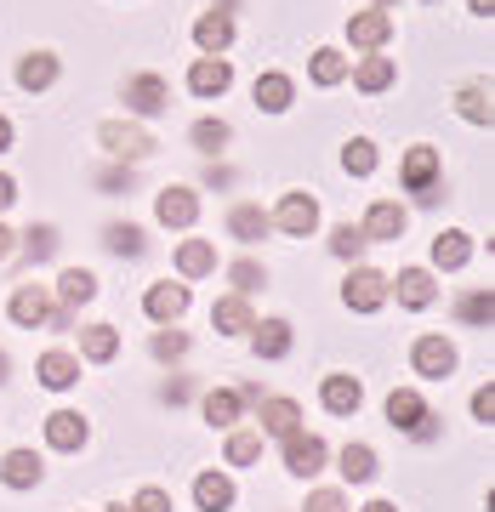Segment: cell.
<instances>
[{"instance_id": "cell-29", "label": "cell", "mask_w": 495, "mask_h": 512, "mask_svg": "<svg viewBox=\"0 0 495 512\" xmlns=\"http://www.w3.org/2000/svg\"><path fill=\"white\" fill-rule=\"evenodd\" d=\"M291 325L285 319H262V325H251V348H257V359H285L291 353Z\"/></svg>"}, {"instance_id": "cell-43", "label": "cell", "mask_w": 495, "mask_h": 512, "mask_svg": "<svg viewBox=\"0 0 495 512\" xmlns=\"http://www.w3.org/2000/svg\"><path fill=\"white\" fill-rule=\"evenodd\" d=\"M228 279H234V296H251V291H262V285H268V268L245 256V262H234V268H228Z\"/></svg>"}, {"instance_id": "cell-34", "label": "cell", "mask_w": 495, "mask_h": 512, "mask_svg": "<svg viewBox=\"0 0 495 512\" xmlns=\"http://www.w3.org/2000/svg\"><path fill=\"white\" fill-rule=\"evenodd\" d=\"M200 410H205L211 427H239V410H245V404H239L234 387H211V393L200 399Z\"/></svg>"}, {"instance_id": "cell-35", "label": "cell", "mask_w": 495, "mask_h": 512, "mask_svg": "<svg viewBox=\"0 0 495 512\" xmlns=\"http://www.w3.org/2000/svg\"><path fill=\"white\" fill-rule=\"evenodd\" d=\"M348 57L336 52V46H319V52L308 57V74H313V86H342V80H348Z\"/></svg>"}, {"instance_id": "cell-8", "label": "cell", "mask_w": 495, "mask_h": 512, "mask_svg": "<svg viewBox=\"0 0 495 512\" xmlns=\"http://www.w3.org/2000/svg\"><path fill=\"white\" fill-rule=\"evenodd\" d=\"M325 461H330L325 439H313V433H291V439H285V473H291V478L325 473Z\"/></svg>"}, {"instance_id": "cell-24", "label": "cell", "mask_w": 495, "mask_h": 512, "mask_svg": "<svg viewBox=\"0 0 495 512\" xmlns=\"http://www.w3.org/2000/svg\"><path fill=\"white\" fill-rule=\"evenodd\" d=\"M211 325H217L222 336H251V325H257L251 296H222L217 308H211Z\"/></svg>"}, {"instance_id": "cell-27", "label": "cell", "mask_w": 495, "mask_h": 512, "mask_svg": "<svg viewBox=\"0 0 495 512\" xmlns=\"http://www.w3.org/2000/svg\"><path fill=\"white\" fill-rule=\"evenodd\" d=\"M177 274L183 279L217 274V245H211V239H183V245H177Z\"/></svg>"}, {"instance_id": "cell-15", "label": "cell", "mask_w": 495, "mask_h": 512, "mask_svg": "<svg viewBox=\"0 0 495 512\" xmlns=\"http://www.w3.org/2000/svg\"><path fill=\"white\" fill-rule=\"evenodd\" d=\"M382 410H387V427H393V433H416V427L427 421V399L416 393V387H393Z\"/></svg>"}, {"instance_id": "cell-20", "label": "cell", "mask_w": 495, "mask_h": 512, "mask_svg": "<svg viewBox=\"0 0 495 512\" xmlns=\"http://www.w3.org/2000/svg\"><path fill=\"white\" fill-rule=\"evenodd\" d=\"M40 478H46V467H40L35 450H6L0 456V484L6 490H35Z\"/></svg>"}, {"instance_id": "cell-31", "label": "cell", "mask_w": 495, "mask_h": 512, "mask_svg": "<svg viewBox=\"0 0 495 512\" xmlns=\"http://www.w3.org/2000/svg\"><path fill=\"white\" fill-rule=\"evenodd\" d=\"M57 296H63V308H86L97 296V274L92 268H63L57 274Z\"/></svg>"}, {"instance_id": "cell-41", "label": "cell", "mask_w": 495, "mask_h": 512, "mask_svg": "<svg viewBox=\"0 0 495 512\" xmlns=\"http://www.w3.org/2000/svg\"><path fill=\"white\" fill-rule=\"evenodd\" d=\"M257 456H262V433H251V427L228 433V467H251Z\"/></svg>"}, {"instance_id": "cell-23", "label": "cell", "mask_w": 495, "mask_h": 512, "mask_svg": "<svg viewBox=\"0 0 495 512\" xmlns=\"http://www.w3.org/2000/svg\"><path fill=\"white\" fill-rule=\"evenodd\" d=\"M194 46H200L205 57H222L234 46V18H228V12H205V18L194 23Z\"/></svg>"}, {"instance_id": "cell-25", "label": "cell", "mask_w": 495, "mask_h": 512, "mask_svg": "<svg viewBox=\"0 0 495 512\" xmlns=\"http://www.w3.org/2000/svg\"><path fill=\"white\" fill-rule=\"evenodd\" d=\"M456 114H461V120H473V126H490V120H495L490 80H467V86L456 92Z\"/></svg>"}, {"instance_id": "cell-42", "label": "cell", "mask_w": 495, "mask_h": 512, "mask_svg": "<svg viewBox=\"0 0 495 512\" xmlns=\"http://www.w3.org/2000/svg\"><path fill=\"white\" fill-rule=\"evenodd\" d=\"M342 165H348V177H370V171H376V143H370V137H353V143L342 148Z\"/></svg>"}, {"instance_id": "cell-17", "label": "cell", "mask_w": 495, "mask_h": 512, "mask_svg": "<svg viewBox=\"0 0 495 512\" xmlns=\"http://www.w3.org/2000/svg\"><path fill=\"white\" fill-rule=\"evenodd\" d=\"M319 404H325L330 416H353V410L365 404V387H359V376H342V370H336V376L319 382Z\"/></svg>"}, {"instance_id": "cell-5", "label": "cell", "mask_w": 495, "mask_h": 512, "mask_svg": "<svg viewBox=\"0 0 495 512\" xmlns=\"http://www.w3.org/2000/svg\"><path fill=\"white\" fill-rule=\"evenodd\" d=\"M342 302H348L353 313H376L387 302V274H376V268H353V274L342 279Z\"/></svg>"}, {"instance_id": "cell-10", "label": "cell", "mask_w": 495, "mask_h": 512, "mask_svg": "<svg viewBox=\"0 0 495 512\" xmlns=\"http://www.w3.org/2000/svg\"><path fill=\"white\" fill-rule=\"evenodd\" d=\"M365 239L370 245H382V239H404V228H410V211H404L399 200H370V211H365Z\"/></svg>"}, {"instance_id": "cell-51", "label": "cell", "mask_w": 495, "mask_h": 512, "mask_svg": "<svg viewBox=\"0 0 495 512\" xmlns=\"http://www.w3.org/2000/svg\"><path fill=\"white\" fill-rule=\"evenodd\" d=\"M18 251V234H12V228H6V222H0V262H6V256Z\"/></svg>"}, {"instance_id": "cell-46", "label": "cell", "mask_w": 495, "mask_h": 512, "mask_svg": "<svg viewBox=\"0 0 495 512\" xmlns=\"http://www.w3.org/2000/svg\"><path fill=\"white\" fill-rule=\"evenodd\" d=\"M183 353H188L183 330H160V336H154V359H183Z\"/></svg>"}, {"instance_id": "cell-55", "label": "cell", "mask_w": 495, "mask_h": 512, "mask_svg": "<svg viewBox=\"0 0 495 512\" xmlns=\"http://www.w3.org/2000/svg\"><path fill=\"white\" fill-rule=\"evenodd\" d=\"M370 6H376V12H393V0H370Z\"/></svg>"}, {"instance_id": "cell-45", "label": "cell", "mask_w": 495, "mask_h": 512, "mask_svg": "<svg viewBox=\"0 0 495 512\" xmlns=\"http://www.w3.org/2000/svg\"><path fill=\"white\" fill-rule=\"evenodd\" d=\"M131 512H171V495H165L160 484H148V490L131 495Z\"/></svg>"}, {"instance_id": "cell-26", "label": "cell", "mask_w": 495, "mask_h": 512, "mask_svg": "<svg viewBox=\"0 0 495 512\" xmlns=\"http://www.w3.org/2000/svg\"><path fill=\"white\" fill-rule=\"evenodd\" d=\"M194 507L200 512H228L234 507V478L228 473H200L194 478Z\"/></svg>"}, {"instance_id": "cell-18", "label": "cell", "mask_w": 495, "mask_h": 512, "mask_svg": "<svg viewBox=\"0 0 495 512\" xmlns=\"http://www.w3.org/2000/svg\"><path fill=\"white\" fill-rule=\"evenodd\" d=\"M251 97H257V109H262V114H285V109L296 103V86H291V74L262 69V74H257V86H251Z\"/></svg>"}, {"instance_id": "cell-6", "label": "cell", "mask_w": 495, "mask_h": 512, "mask_svg": "<svg viewBox=\"0 0 495 512\" xmlns=\"http://www.w3.org/2000/svg\"><path fill=\"white\" fill-rule=\"evenodd\" d=\"M126 109L143 114V120H154V114L171 109V86H165L160 74H131L126 80Z\"/></svg>"}, {"instance_id": "cell-7", "label": "cell", "mask_w": 495, "mask_h": 512, "mask_svg": "<svg viewBox=\"0 0 495 512\" xmlns=\"http://www.w3.org/2000/svg\"><path fill=\"white\" fill-rule=\"evenodd\" d=\"M154 217H160L165 228H194V222H200V194H194V188H183V183L160 188V200H154Z\"/></svg>"}, {"instance_id": "cell-37", "label": "cell", "mask_w": 495, "mask_h": 512, "mask_svg": "<svg viewBox=\"0 0 495 512\" xmlns=\"http://www.w3.org/2000/svg\"><path fill=\"white\" fill-rule=\"evenodd\" d=\"M342 478L348 484H370L376 478V450L370 444H342Z\"/></svg>"}, {"instance_id": "cell-30", "label": "cell", "mask_w": 495, "mask_h": 512, "mask_svg": "<svg viewBox=\"0 0 495 512\" xmlns=\"http://www.w3.org/2000/svg\"><path fill=\"white\" fill-rule=\"evenodd\" d=\"M353 74V86H359V92H387V86H393V80H399V63H393V57H365V63H359V69H348Z\"/></svg>"}, {"instance_id": "cell-32", "label": "cell", "mask_w": 495, "mask_h": 512, "mask_svg": "<svg viewBox=\"0 0 495 512\" xmlns=\"http://www.w3.org/2000/svg\"><path fill=\"white\" fill-rule=\"evenodd\" d=\"M114 353H120V330H114V325H86V330H80V359L109 365Z\"/></svg>"}, {"instance_id": "cell-47", "label": "cell", "mask_w": 495, "mask_h": 512, "mask_svg": "<svg viewBox=\"0 0 495 512\" xmlns=\"http://www.w3.org/2000/svg\"><path fill=\"white\" fill-rule=\"evenodd\" d=\"M302 512H348V495H342V490H313Z\"/></svg>"}, {"instance_id": "cell-49", "label": "cell", "mask_w": 495, "mask_h": 512, "mask_svg": "<svg viewBox=\"0 0 495 512\" xmlns=\"http://www.w3.org/2000/svg\"><path fill=\"white\" fill-rule=\"evenodd\" d=\"M97 183L109 188V194H120V188H131V165H126V171H120V165H114V171H103V177H97Z\"/></svg>"}, {"instance_id": "cell-21", "label": "cell", "mask_w": 495, "mask_h": 512, "mask_svg": "<svg viewBox=\"0 0 495 512\" xmlns=\"http://www.w3.org/2000/svg\"><path fill=\"white\" fill-rule=\"evenodd\" d=\"M35 376H40V387H52V393H69V387L80 382V359H74V353H63V348H52V353H40Z\"/></svg>"}, {"instance_id": "cell-50", "label": "cell", "mask_w": 495, "mask_h": 512, "mask_svg": "<svg viewBox=\"0 0 495 512\" xmlns=\"http://www.w3.org/2000/svg\"><path fill=\"white\" fill-rule=\"evenodd\" d=\"M18 200V183H12V177H6V171H0V211H6V205Z\"/></svg>"}, {"instance_id": "cell-40", "label": "cell", "mask_w": 495, "mask_h": 512, "mask_svg": "<svg viewBox=\"0 0 495 512\" xmlns=\"http://www.w3.org/2000/svg\"><path fill=\"white\" fill-rule=\"evenodd\" d=\"M456 319H461V325H490V319H495V296L490 291H467L456 302Z\"/></svg>"}, {"instance_id": "cell-53", "label": "cell", "mask_w": 495, "mask_h": 512, "mask_svg": "<svg viewBox=\"0 0 495 512\" xmlns=\"http://www.w3.org/2000/svg\"><path fill=\"white\" fill-rule=\"evenodd\" d=\"M467 6H473V18H490L495 12V0H467Z\"/></svg>"}, {"instance_id": "cell-36", "label": "cell", "mask_w": 495, "mask_h": 512, "mask_svg": "<svg viewBox=\"0 0 495 512\" xmlns=\"http://www.w3.org/2000/svg\"><path fill=\"white\" fill-rule=\"evenodd\" d=\"M103 245H109L114 256H143L148 251V234L137 228V222H109V228H103Z\"/></svg>"}, {"instance_id": "cell-13", "label": "cell", "mask_w": 495, "mask_h": 512, "mask_svg": "<svg viewBox=\"0 0 495 512\" xmlns=\"http://www.w3.org/2000/svg\"><path fill=\"white\" fill-rule=\"evenodd\" d=\"M348 40L359 46V52H382L387 40H393V12H353L348 18Z\"/></svg>"}, {"instance_id": "cell-56", "label": "cell", "mask_w": 495, "mask_h": 512, "mask_svg": "<svg viewBox=\"0 0 495 512\" xmlns=\"http://www.w3.org/2000/svg\"><path fill=\"white\" fill-rule=\"evenodd\" d=\"M6 370H12V359H6V353H0V382H6Z\"/></svg>"}, {"instance_id": "cell-3", "label": "cell", "mask_w": 495, "mask_h": 512, "mask_svg": "<svg viewBox=\"0 0 495 512\" xmlns=\"http://www.w3.org/2000/svg\"><path fill=\"white\" fill-rule=\"evenodd\" d=\"M268 222H274L279 234L308 239L313 228H319V200H313V194H302V188H291V194H285V200L268 211Z\"/></svg>"}, {"instance_id": "cell-19", "label": "cell", "mask_w": 495, "mask_h": 512, "mask_svg": "<svg viewBox=\"0 0 495 512\" xmlns=\"http://www.w3.org/2000/svg\"><path fill=\"white\" fill-rule=\"evenodd\" d=\"M387 296H399L404 308H433L439 285H433V274H427V268H404L399 279H387Z\"/></svg>"}, {"instance_id": "cell-33", "label": "cell", "mask_w": 495, "mask_h": 512, "mask_svg": "<svg viewBox=\"0 0 495 512\" xmlns=\"http://www.w3.org/2000/svg\"><path fill=\"white\" fill-rule=\"evenodd\" d=\"M52 80H57V52H29L18 63V86L23 92H46Z\"/></svg>"}, {"instance_id": "cell-48", "label": "cell", "mask_w": 495, "mask_h": 512, "mask_svg": "<svg viewBox=\"0 0 495 512\" xmlns=\"http://www.w3.org/2000/svg\"><path fill=\"white\" fill-rule=\"evenodd\" d=\"M473 421H484V427L495 421V387H478L473 393Z\"/></svg>"}, {"instance_id": "cell-38", "label": "cell", "mask_w": 495, "mask_h": 512, "mask_svg": "<svg viewBox=\"0 0 495 512\" xmlns=\"http://www.w3.org/2000/svg\"><path fill=\"white\" fill-rule=\"evenodd\" d=\"M228 137H234V126H228V120H200V126L188 131V143L200 148V154H222V148H228Z\"/></svg>"}, {"instance_id": "cell-44", "label": "cell", "mask_w": 495, "mask_h": 512, "mask_svg": "<svg viewBox=\"0 0 495 512\" xmlns=\"http://www.w3.org/2000/svg\"><path fill=\"white\" fill-rule=\"evenodd\" d=\"M370 239H365V228H353V222H342V228H336V234H330V251L342 256V262H353V256L365 251Z\"/></svg>"}, {"instance_id": "cell-54", "label": "cell", "mask_w": 495, "mask_h": 512, "mask_svg": "<svg viewBox=\"0 0 495 512\" xmlns=\"http://www.w3.org/2000/svg\"><path fill=\"white\" fill-rule=\"evenodd\" d=\"M359 512H399V507H393V501H365Z\"/></svg>"}, {"instance_id": "cell-9", "label": "cell", "mask_w": 495, "mask_h": 512, "mask_svg": "<svg viewBox=\"0 0 495 512\" xmlns=\"http://www.w3.org/2000/svg\"><path fill=\"white\" fill-rule=\"evenodd\" d=\"M188 285H171V279H160V285H148V296H143V313L154 319V325H177L188 313Z\"/></svg>"}, {"instance_id": "cell-16", "label": "cell", "mask_w": 495, "mask_h": 512, "mask_svg": "<svg viewBox=\"0 0 495 512\" xmlns=\"http://www.w3.org/2000/svg\"><path fill=\"white\" fill-rule=\"evenodd\" d=\"M6 313H12V325L40 330V325H46V313H52V296H46V285H18L12 302H6Z\"/></svg>"}, {"instance_id": "cell-14", "label": "cell", "mask_w": 495, "mask_h": 512, "mask_svg": "<svg viewBox=\"0 0 495 512\" xmlns=\"http://www.w3.org/2000/svg\"><path fill=\"white\" fill-rule=\"evenodd\" d=\"M234 86V63L228 57H194V69H188V92L194 97H222Z\"/></svg>"}, {"instance_id": "cell-28", "label": "cell", "mask_w": 495, "mask_h": 512, "mask_svg": "<svg viewBox=\"0 0 495 512\" xmlns=\"http://www.w3.org/2000/svg\"><path fill=\"white\" fill-rule=\"evenodd\" d=\"M467 256H473V234H461V228H444V234L433 239V268H444V274L467 268Z\"/></svg>"}, {"instance_id": "cell-57", "label": "cell", "mask_w": 495, "mask_h": 512, "mask_svg": "<svg viewBox=\"0 0 495 512\" xmlns=\"http://www.w3.org/2000/svg\"><path fill=\"white\" fill-rule=\"evenodd\" d=\"M109 512H131V507H126V501H114V507H109Z\"/></svg>"}, {"instance_id": "cell-11", "label": "cell", "mask_w": 495, "mask_h": 512, "mask_svg": "<svg viewBox=\"0 0 495 512\" xmlns=\"http://www.w3.org/2000/svg\"><path fill=\"white\" fill-rule=\"evenodd\" d=\"M86 439H92V427H86L80 410H52V416H46V444H52V450L74 456V450H86Z\"/></svg>"}, {"instance_id": "cell-52", "label": "cell", "mask_w": 495, "mask_h": 512, "mask_svg": "<svg viewBox=\"0 0 495 512\" xmlns=\"http://www.w3.org/2000/svg\"><path fill=\"white\" fill-rule=\"evenodd\" d=\"M6 148H12V120L0 114V154H6Z\"/></svg>"}, {"instance_id": "cell-39", "label": "cell", "mask_w": 495, "mask_h": 512, "mask_svg": "<svg viewBox=\"0 0 495 512\" xmlns=\"http://www.w3.org/2000/svg\"><path fill=\"white\" fill-rule=\"evenodd\" d=\"M23 256H29V262H52L57 256V228L52 222H35V228L23 234Z\"/></svg>"}, {"instance_id": "cell-12", "label": "cell", "mask_w": 495, "mask_h": 512, "mask_svg": "<svg viewBox=\"0 0 495 512\" xmlns=\"http://www.w3.org/2000/svg\"><path fill=\"white\" fill-rule=\"evenodd\" d=\"M257 433L262 439H291V433H302V410H296V399H262L257 404Z\"/></svg>"}, {"instance_id": "cell-1", "label": "cell", "mask_w": 495, "mask_h": 512, "mask_svg": "<svg viewBox=\"0 0 495 512\" xmlns=\"http://www.w3.org/2000/svg\"><path fill=\"white\" fill-rule=\"evenodd\" d=\"M399 183L416 194L422 205H433L444 194V160H439V148H427V143H416L410 154H404V165H399Z\"/></svg>"}, {"instance_id": "cell-2", "label": "cell", "mask_w": 495, "mask_h": 512, "mask_svg": "<svg viewBox=\"0 0 495 512\" xmlns=\"http://www.w3.org/2000/svg\"><path fill=\"white\" fill-rule=\"evenodd\" d=\"M97 143L109 148V154H114L120 165H143L148 154L160 148L143 126H137V120H103V126H97Z\"/></svg>"}, {"instance_id": "cell-4", "label": "cell", "mask_w": 495, "mask_h": 512, "mask_svg": "<svg viewBox=\"0 0 495 512\" xmlns=\"http://www.w3.org/2000/svg\"><path fill=\"white\" fill-rule=\"evenodd\" d=\"M410 365H416V376H427V382H450V376H456V342H450V336H416Z\"/></svg>"}, {"instance_id": "cell-22", "label": "cell", "mask_w": 495, "mask_h": 512, "mask_svg": "<svg viewBox=\"0 0 495 512\" xmlns=\"http://www.w3.org/2000/svg\"><path fill=\"white\" fill-rule=\"evenodd\" d=\"M228 234H234L239 245H257V239H268V234H274V222H268V211H262V205L239 200L234 211H228Z\"/></svg>"}]
</instances>
